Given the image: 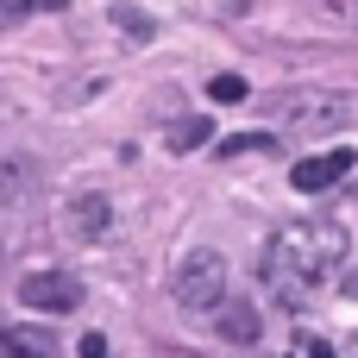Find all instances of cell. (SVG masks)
I'll return each mask as SVG.
<instances>
[{
  "instance_id": "ba28073f",
  "label": "cell",
  "mask_w": 358,
  "mask_h": 358,
  "mask_svg": "<svg viewBox=\"0 0 358 358\" xmlns=\"http://www.w3.org/2000/svg\"><path fill=\"white\" fill-rule=\"evenodd\" d=\"M0 358H63L50 327H0Z\"/></svg>"
},
{
  "instance_id": "3957f363",
  "label": "cell",
  "mask_w": 358,
  "mask_h": 358,
  "mask_svg": "<svg viewBox=\"0 0 358 358\" xmlns=\"http://www.w3.org/2000/svg\"><path fill=\"white\" fill-rule=\"evenodd\" d=\"M170 296H176V308H189V315H214L220 302H227V258L220 252H189L182 264H176V283H170Z\"/></svg>"
},
{
  "instance_id": "2e32d148",
  "label": "cell",
  "mask_w": 358,
  "mask_h": 358,
  "mask_svg": "<svg viewBox=\"0 0 358 358\" xmlns=\"http://www.w3.org/2000/svg\"><path fill=\"white\" fill-rule=\"evenodd\" d=\"M76 352H82V358H107V334H82Z\"/></svg>"
},
{
  "instance_id": "9a60e30c",
  "label": "cell",
  "mask_w": 358,
  "mask_h": 358,
  "mask_svg": "<svg viewBox=\"0 0 358 358\" xmlns=\"http://www.w3.org/2000/svg\"><path fill=\"white\" fill-rule=\"evenodd\" d=\"M252 88H245V76H214L208 82V101H220V107H239Z\"/></svg>"
},
{
  "instance_id": "52a82bcc",
  "label": "cell",
  "mask_w": 358,
  "mask_h": 358,
  "mask_svg": "<svg viewBox=\"0 0 358 358\" xmlns=\"http://www.w3.org/2000/svg\"><path fill=\"white\" fill-rule=\"evenodd\" d=\"M214 334H220L227 346H252V340L264 334V315H258L252 302H220V308H214Z\"/></svg>"
},
{
  "instance_id": "e0dca14e",
  "label": "cell",
  "mask_w": 358,
  "mask_h": 358,
  "mask_svg": "<svg viewBox=\"0 0 358 358\" xmlns=\"http://www.w3.org/2000/svg\"><path fill=\"white\" fill-rule=\"evenodd\" d=\"M302 358H340V352H334V346H321V340H308V346H302Z\"/></svg>"
},
{
  "instance_id": "5b68a950",
  "label": "cell",
  "mask_w": 358,
  "mask_h": 358,
  "mask_svg": "<svg viewBox=\"0 0 358 358\" xmlns=\"http://www.w3.org/2000/svg\"><path fill=\"white\" fill-rule=\"evenodd\" d=\"M352 164H358L352 145H334V151H321V157H302V164L289 170V182H296L302 195H321V189H334V182H340Z\"/></svg>"
},
{
  "instance_id": "9c48e42d",
  "label": "cell",
  "mask_w": 358,
  "mask_h": 358,
  "mask_svg": "<svg viewBox=\"0 0 358 358\" xmlns=\"http://www.w3.org/2000/svg\"><path fill=\"white\" fill-rule=\"evenodd\" d=\"M31 182H38L31 157H0V208H19L31 195Z\"/></svg>"
},
{
  "instance_id": "7a4b0ae2",
  "label": "cell",
  "mask_w": 358,
  "mask_h": 358,
  "mask_svg": "<svg viewBox=\"0 0 358 358\" xmlns=\"http://www.w3.org/2000/svg\"><path fill=\"white\" fill-rule=\"evenodd\" d=\"M264 120H277L283 132H340V126H358V94L352 88H289L264 101Z\"/></svg>"
},
{
  "instance_id": "7c38bea8",
  "label": "cell",
  "mask_w": 358,
  "mask_h": 358,
  "mask_svg": "<svg viewBox=\"0 0 358 358\" xmlns=\"http://www.w3.org/2000/svg\"><path fill=\"white\" fill-rule=\"evenodd\" d=\"M164 138H170V151H195V145H208V120H201V113H189V120H176Z\"/></svg>"
},
{
  "instance_id": "5bb4252c",
  "label": "cell",
  "mask_w": 358,
  "mask_h": 358,
  "mask_svg": "<svg viewBox=\"0 0 358 358\" xmlns=\"http://www.w3.org/2000/svg\"><path fill=\"white\" fill-rule=\"evenodd\" d=\"M258 151H277L271 132H239V138H220V157H258Z\"/></svg>"
},
{
  "instance_id": "8fae6325",
  "label": "cell",
  "mask_w": 358,
  "mask_h": 358,
  "mask_svg": "<svg viewBox=\"0 0 358 358\" xmlns=\"http://www.w3.org/2000/svg\"><path fill=\"white\" fill-rule=\"evenodd\" d=\"M107 19H113V25L126 31V44H151V38H157V19H151L145 6H132V0H120V6H113Z\"/></svg>"
},
{
  "instance_id": "4fadbf2b",
  "label": "cell",
  "mask_w": 358,
  "mask_h": 358,
  "mask_svg": "<svg viewBox=\"0 0 358 358\" xmlns=\"http://www.w3.org/2000/svg\"><path fill=\"white\" fill-rule=\"evenodd\" d=\"M38 13H63V0H0V31L19 19H38Z\"/></svg>"
},
{
  "instance_id": "277c9868",
  "label": "cell",
  "mask_w": 358,
  "mask_h": 358,
  "mask_svg": "<svg viewBox=\"0 0 358 358\" xmlns=\"http://www.w3.org/2000/svg\"><path fill=\"white\" fill-rule=\"evenodd\" d=\"M19 302L38 308V315H69V308H82V283L69 271H31L19 283Z\"/></svg>"
},
{
  "instance_id": "d6986e66",
  "label": "cell",
  "mask_w": 358,
  "mask_h": 358,
  "mask_svg": "<svg viewBox=\"0 0 358 358\" xmlns=\"http://www.w3.org/2000/svg\"><path fill=\"white\" fill-rule=\"evenodd\" d=\"M340 358H358V334H352V340H346V352H340Z\"/></svg>"
},
{
  "instance_id": "8992f818",
  "label": "cell",
  "mask_w": 358,
  "mask_h": 358,
  "mask_svg": "<svg viewBox=\"0 0 358 358\" xmlns=\"http://www.w3.org/2000/svg\"><path fill=\"white\" fill-rule=\"evenodd\" d=\"M63 227H69L76 239H101V233L113 227V201H107V195H76V201L63 208Z\"/></svg>"
},
{
  "instance_id": "ac0fdd59",
  "label": "cell",
  "mask_w": 358,
  "mask_h": 358,
  "mask_svg": "<svg viewBox=\"0 0 358 358\" xmlns=\"http://www.w3.org/2000/svg\"><path fill=\"white\" fill-rule=\"evenodd\" d=\"M340 296H346V302H358V271H346V283H340Z\"/></svg>"
},
{
  "instance_id": "30bf717a",
  "label": "cell",
  "mask_w": 358,
  "mask_h": 358,
  "mask_svg": "<svg viewBox=\"0 0 358 358\" xmlns=\"http://www.w3.org/2000/svg\"><path fill=\"white\" fill-rule=\"evenodd\" d=\"M302 13L321 19V25H334V31H352L358 38V0H302Z\"/></svg>"
},
{
  "instance_id": "6da1fadb",
  "label": "cell",
  "mask_w": 358,
  "mask_h": 358,
  "mask_svg": "<svg viewBox=\"0 0 358 358\" xmlns=\"http://www.w3.org/2000/svg\"><path fill=\"white\" fill-rule=\"evenodd\" d=\"M340 264H346V227H334V220H321V227H283L264 245V289H271V302L302 308L315 296V283L334 277Z\"/></svg>"
}]
</instances>
